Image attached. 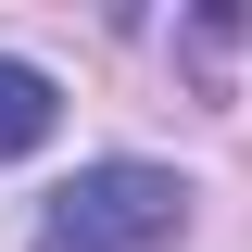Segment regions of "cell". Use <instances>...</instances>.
Here are the masks:
<instances>
[{"mask_svg": "<svg viewBox=\"0 0 252 252\" xmlns=\"http://www.w3.org/2000/svg\"><path fill=\"white\" fill-rule=\"evenodd\" d=\"M51 126H63V89L38 76V63H13V51H0V164H26Z\"/></svg>", "mask_w": 252, "mask_h": 252, "instance_id": "2", "label": "cell"}, {"mask_svg": "<svg viewBox=\"0 0 252 252\" xmlns=\"http://www.w3.org/2000/svg\"><path fill=\"white\" fill-rule=\"evenodd\" d=\"M177 240H189V177L177 164H76L26 252H177Z\"/></svg>", "mask_w": 252, "mask_h": 252, "instance_id": "1", "label": "cell"}]
</instances>
